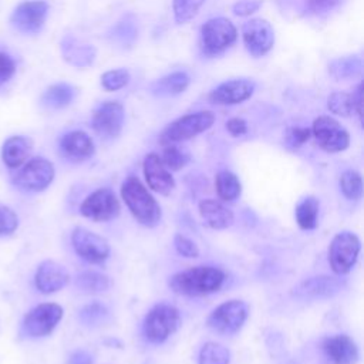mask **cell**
Masks as SVG:
<instances>
[{"label":"cell","mask_w":364,"mask_h":364,"mask_svg":"<svg viewBox=\"0 0 364 364\" xmlns=\"http://www.w3.org/2000/svg\"><path fill=\"white\" fill-rule=\"evenodd\" d=\"M144 175L148 186L161 195H169L175 188V179L171 171L164 165L161 156L151 152L144 159Z\"/></svg>","instance_id":"obj_17"},{"label":"cell","mask_w":364,"mask_h":364,"mask_svg":"<svg viewBox=\"0 0 364 364\" xmlns=\"http://www.w3.org/2000/svg\"><path fill=\"white\" fill-rule=\"evenodd\" d=\"M310 135H311V131L309 128H304V127L290 128L286 135V145L291 149H296L301 146L304 142H307Z\"/></svg>","instance_id":"obj_41"},{"label":"cell","mask_w":364,"mask_h":364,"mask_svg":"<svg viewBox=\"0 0 364 364\" xmlns=\"http://www.w3.org/2000/svg\"><path fill=\"white\" fill-rule=\"evenodd\" d=\"M129 82V73L125 68L109 70L101 75V85L107 91H117Z\"/></svg>","instance_id":"obj_37"},{"label":"cell","mask_w":364,"mask_h":364,"mask_svg":"<svg viewBox=\"0 0 364 364\" xmlns=\"http://www.w3.org/2000/svg\"><path fill=\"white\" fill-rule=\"evenodd\" d=\"M68 282L70 274L67 269L54 260H44L40 263L34 276V284L43 294L55 293L65 287Z\"/></svg>","instance_id":"obj_18"},{"label":"cell","mask_w":364,"mask_h":364,"mask_svg":"<svg viewBox=\"0 0 364 364\" xmlns=\"http://www.w3.org/2000/svg\"><path fill=\"white\" fill-rule=\"evenodd\" d=\"M343 195L350 200H358L363 196V179L361 175L354 169H347L340 175L338 179Z\"/></svg>","instance_id":"obj_32"},{"label":"cell","mask_w":364,"mask_h":364,"mask_svg":"<svg viewBox=\"0 0 364 364\" xmlns=\"http://www.w3.org/2000/svg\"><path fill=\"white\" fill-rule=\"evenodd\" d=\"M63 307L57 303H43L31 309L21 324L23 333L31 338L51 334L63 318Z\"/></svg>","instance_id":"obj_10"},{"label":"cell","mask_w":364,"mask_h":364,"mask_svg":"<svg viewBox=\"0 0 364 364\" xmlns=\"http://www.w3.org/2000/svg\"><path fill=\"white\" fill-rule=\"evenodd\" d=\"M327 108L340 117H350L354 112L353 94L346 91H336L327 98Z\"/></svg>","instance_id":"obj_34"},{"label":"cell","mask_w":364,"mask_h":364,"mask_svg":"<svg viewBox=\"0 0 364 364\" xmlns=\"http://www.w3.org/2000/svg\"><path fill=\"white\" fill-rule=\"evenodd\" d=\"M33 149V141L23 135H13L7 138L1 148V159L10 169L20 168L28 158Z\"/></svg>","instance_id":"obj_23"},{"label":"cell","mask_w":364,"mask_h":364,"mask_svg":"<svg viewBox=\"0 0 364 364\" xmlns=\"http://www.w3.org/2000/svg\"><path fill=\"white\" fill-rule=\"evenodd\" d=\"M215 189L218 196L225 202L237 199L242 193V183L239 178L230 171H220L215 178Z\"/></svg>","instance_id":"obj_27"},{"label":"cell","mask_w":364,"mask_h":364,"mask_svg":"<svg viewBox=\"0 0 364 364\" xmlns=\"http://www.w3.org/2000/svg\"><path fill=\"white\" fill-rule=\"evenodd\" d=\"M189 159H191L189 154L185 149H182L178 145H175V144L165 145V148L162 151V155H161V161L164 162V165L169 171H179V169H182L183 166L188 165Z\"/></svg>","instance_id":"obj_33"},{"label":"cell","mask_w":364,"mask_h":364,"mask_svg":"<svg viewBox=\"0 0 364 364\" xmlns=\"http://www.w3.org/2000/svg\"><path fill=\"white\" fill-rule=\"evenodd\" d=\"M60 152L68 161L81 162L94 155L95 145L87 132L71 131L60 139Z\"/></svg>","instance_id":"obj_19"},{"label":"cell","mask_w":364,"mask_h":364,"mask_svg":"<svg viewBox=\"0 0 364 364\" xmlns=\"http://www.w3.org/2000/svg\"><path fill=\"white\" fill-rule=\"evenodd\" d=\"M121 196L132 216L142 226L154 228L161 222L162 210L159 203L136 176H128L122 182Z\"/></svg>","instance_id":"obj_2"},{"label":"cell","mask_w":364,"mask_h":364,"mask_svg":"<svg viewBox=\"0 0 364 364\" xmlns=\"http://www.w3.org/2000/svg\"><path fill=\"white\" fill-rule=\"evenodd\" d=\"M124 107L118 101L102 102L92 115V129L102 138H115L121 134L124 125Z\"/></svg>","instance_id":"obj_15"},{"label":"cell","mask_w":364,"mask_h":364,"mask_svg":"<svg viewBox=\"0 0 364 364\" xmlns=\"http://www.w3.org/2000/svg\"><path fill=\"white\" fill-rule=\"evenodd\" d=\"M199 213L206 226L215 230H222L233 223V213L216 199H203L199 203Z\"/></svg>","instance_id":"obj_22"},{"label":"cell","mask_w":364,"mask_h":364,"mask_svg":"<svg viewBox=\"0 0 364 364\" xmlns=\"http://www.w3.org/2000/svg\"><path fill=\"white\" fill-rule=\"evenodd\" d=\"M226 129L233 136H242V135H245L247 132V124L242 118H237V117L236 118H230L226 122Z\"/></svg>","instance_id":"obj_45"},{"label":"cell","mask_w":364,"mask_h":364,"mask_svg":"<svg viewBox=\"0 0 364 364\" xmlns=\"http://www.w3.org/2000/svg\"><path fill=\"white\" fill-rule=\"evenodd\" d=\"M75 97V88L67 82H57L50 85L41 95L44 107L51 109H60L67 107Z\"/></svg>","instance_id":"obj_26"},{"label":"cell","mask_w":364,"mask_h":364,"mask_svg":"<svg viewBox=\"0 0 364 364\" xmlns=\"http://www.w3.org/2000/svg\"><path fill=\"white\" fill-rule=\"evenodd\" d=\"M353 100H354V112L358 115L360 121H363V109H361V105H363V85L358 84L355 92L353 94Z\"/></svg>","instance_id":"obj_47"},{"label":"cell","mask_w":364,"mask_h":364,"mask_svg":"<svg viewBox=\"0 0 364 364\" xmlns=\"http://www.w3.org/2000/svg\"><path fill=\"white\" fill-rule=\"evenodd\" d=\"M318 209H320V203H318V199L314 196H307L301 202H299L294 210V216L299 228L303 230L314 229L317 226Z\"/></svg>","instance_id":"obj_28"},{"label":"cell","mask_w":364,"mask_h":364,"mask_svg":"<svg viewBox=\"0 0 364 364\" xmlns=\"http://www.w3.org/2000/svg\"><path fill=\"white\" fill-rule=\"evenodd\" d=\"M71 243L75 253L91 264L104 263L111 253L108 240L85 228H75L73 230Z\"/></svg>","instance_id":"obj_11"},{"label":"cell","mask_w":364,"mask_h":364,"mask_svg":"<svg viewBox=\"0 0 364 364\" xmlns=\"http://www.w3.org/2000/svg\"><path fill=\"white\" fill-rule=\"evenodd\" d=\"M249 316V306L243 300H228L219 304L209 314L206 324L213 331L230 336L237 333Z\"/></svg>","instance_id":"obj_6"},{"label":"cell","mask_w":364,"mask_h":364,"mask_svg":"<svg viewBox=\"0 0 364 364\" xmlns=\"http://www.w3.org/2000/svg\"><path fill=\"white\" fill-rule=\"evenodd\" d=\"M255 82L247 78L229 80L218 85L209 94V101L218 105H236L252 97Z\"/></svg>","instance_id":"obj_16"},{"label":"cell","mask_w":364,"mask_h":364,"mask_svg":"<svg viewBox=\"0 0 364 364\" xmlns=\"http://www.w3.org/2000/svg\"><path fill=\"white\" fill-rule=\"evenodd\" d=\"M199 364H229L230 361V351L228 347L208 341L199 351Z\"/></svg>","instance_id":"obj_31"},{"label":"cell","mask_w":364,"mask_h":364,"mask_svg":"<svg viewBox=\"0 0 364 364\" xmlns=\"http://www.w3.org/2000/svg\"><path fill=\"white\" fill-rule=\"evenodd\" d=\"M306 1H307L309 9L314 13L330 11L331 9H334L336 6H338L341 3V0H306Z\"/></svg>","instance_id":"obj_44"},{"label":"cell","mask_w":364,"mask_h":364,"mask_svg":"<svg viewBox=\"0 0 364 364\" xmlns=\"http://www.w3.org/2000/svg\"><path fill=\"white\" fill-rule=\"evenodd\" d=\"M206 0H173L172 1V10L175 16V21L179 24H183L189 20H192L199 9L205 4Z\"/></svg>","instance_id":"obj_36"},{"label":"cell","mask_w":364,"mask_h":364,"mask_svg":"<svg viewBox=\"0 0 364 364\" xmlns=\"http://www.w3.org/2000/svg\"><path fill=\"white\" fill-rule=\"evenodd\" d=\"M262 6V0H237L233 4V13L239 17H246L257 11Z\"/></svg>","instance_id":"obj_43"},{"label":"cell","mask_w":364,"mask_h":364,"mask_svg":"<svg viewBox=\"0 0 364 364\" xmlns=\"http://www.w3.org/2000/svg\"><path fill=\"white\" fill-rule=\"evenodd\" d=\"M296 290L303 297L326 299L337 294L341 290V283L330 276H314L303 280Z\"/></svg>","instance_id":"obj_24"},{"label":"cell","mask_w":364,"mask_h":364,"mask_svg":"<svg viewBox=\"0 0 364 364\" xmlns=\"http://www.w3.org/2000/svg\"><path fill=\"white\" fill-rule=\"evenodd\" d=\"M242 37L246 50L253 57L269 53L274 44V31L269 21L263 18H250L242 26Z\"/></svg>","instance_id":"obj_14"},{"label":"cell","mask_w":364,"mask_h":364,"mask_svg":"<svg viewBox=\"0 0 364 364\" xmlns=\"http://www.w3.org/2000/svg\"><path fill=\"white\" fill-rule=\"evenodd\" d=\"M363 70V63L355 55L340 57L328 64V73L336 80H348L357 77Z\"/></svg>","instance_id":"obj_29"},{"label":"cell","mask_w":364,"mask_h":364,"mask_svg":"<svg viewBox=\"0 0 364 364\" xmlns=\"http://www.w3.org/2000/svg\"><path fill=\"white\" fill-rule=\"evenodd\" d=\"M77 286L85 293H101L109 289L111 280L104 273L88 270L77 276Z\"/></svg>","instance_id":"obj_30"},{"label":"cell","mask_w":364,"mask_h":364,"mask_svg":"<svg viewBox=\"0 0 364 364\" xmlns=\"http://www.w3.org/2000/svg\"><path fill=\"white\" fill-rule=\"evenodd\" d=\"M323 351L333 364H355L358 361V347L346 334L327 337L323 341Z\"/></svg>","instance_id":"obj_20"},{"label":"cell","mask_w":364,"mask_h":364,"mask_svg":"<svg viewBox=\"0 0 364 364\" xmlns=\"http://www.w3.org/2000/svg\"><path fill=\"white\" fill-rule=\"evenodd\" d=\"M215 122V115L212 111H198L179 117L171 122L159 135V142L162 145L178 144L191 139L206 129H209Z\"/></svg>","instance_id":"obj_4"},{"label":"cell","mask_w":364,"mask_h":364,"mask_svg":"<svg viewBox=\"0 0 364 364\" xmlns=\"http://www.w3.org/2000/svg\"><path fill=\"white\" fill-rule=\"evenodd\" d=\"M108 316H109L108 309L104 304L97 303V301L84 306L78 314L80 321L88 327H94V326H100V324L105 323Z\"/></svg>","instance_id":"obj_35"},{"label":"cell","mask_w":364,"mask_h":364,"mask_svg":"<svg viewBox=\"0 0 364 364\" xmlns=\"http://www.w3.org/2000/svg\"><path fill=\"white\" fill-rule=\"evenodd\" d=\"M16 73V63L10 54L0 51V88L11 80Z\"/></svg>","instance_id":"obj_42"},{"label":"cell","mask_w":364,"mask_h":364,"mask_svg":"<svg viewBox=\"0 0 364 364\" xmlns=\"http://www.w3.org/2000/svg\"><path fill=\"white\" fill-rule=\"evenodd\" d=\"M53 164L41 156L26 161L14 176V183L24 192H41L50 186L54 179Z\"/></svg>","instance_id":"obj_9"},{"label":"cell","mask_w":364,"mask_h":364,"mask_svg":"<svg viewBox=\"0 0 364 364\" xmlns=\"http://www.w3.org/2000/svg\"><path fill=\"white\" fill-rule=\"evenodd\" d=\"M189 85V75L183 71L171 73L151 85V92L156 97H173L183 92Z\"/></svg>","instance_id":"obj_25"},{"label":"cell","mask_w":364,"mask_h":364,"mask_svg":"<svg viewBox=\"0 0 364 364\" xmlns=\"http://www.w3.org/2000/svg\"><path fill=\"white\" fill-rule=\"evenodd\" d=\"M310 131L317 145L328 154L346 151L350 145V134L337 119L330 115L316 118Z\"/></svg>","instance_id":"obj_8"},{"label":"cell","mask_w":364,"mask_h":364,"mask_svg":"<svg viewBox=\"0 0 364 364\" xmlns=\"http://www.w3.org/2000/svg\"><path fill=\"white\" fill-rule=\"evenodd\" d=\"M225 273L213 266H195L175 273L169 279V287L182 296H208L218 291L225 283Z\"/></svg>","instance_id":"obj_1"},{"label":"cell","mask_w":364,"mask_h":364,"mask_svg":"<svg viewBox=\"0 0 364 364\" xmlns=\"http://www.w3.org/2000/svg\"><path fill=\"white\" fill-rule=\"evenodd\" d=\"M182 318L179 310L168 303L155 304L144 320V336L154 344L168 340L179 327Z\"/></svg>","instance_id":"obj_3"},{"label":"cell","mask_w":364,"mask_h":364,"mask_svg":"<svg viewBox=\"0 0 364 364\" xmlns=\"http://www.w3.org/2000/svg\"><path fill=\"white\" fill-rule=\"evenodd\" d=\"M237 38L233 23L225 17L208 20L200 28V48L206 55H218L228 50Z\"/></svg>","instance_id":"obj_5"},{"label":"cell","mask_w":364,"mask_h":364,"mask_svg":"<svg viewBox=\"0 0 364 364\" xmlns=\"http://www.w3.org/2000/svg\"><path fill=\"white\" fill-rule=\"evenodd\" d=\"M112 37L115 41L121 44H132V41L136 37L135 21L129 20V17H125L124 20L118 21V24L112 30Z\"/></svg>","instance_id":"obj_38"},{"label":"cell","mask_w":364,"mask_h":364,"mask_svg":"<svg viewBox=\"0 0 364 364\" xmlns=\"http://www.w3.org/2000/svg\"><path fill=\"white\" fill-rule=\"evenodd\" d=\"M61 54L68 64L84 68L94 63L95 48L91 44H85L73 36H65L61 40Z\"/></svg>","instance_id":"obj_21"},{"label":"cell","mask_w":364,"mask_h":364,"mask_svg":"<svg viewBox=\"0 0 364 364\" xmlns=\"http://www.w3.org/2000/svg\"><path fill=\"white\" fill-rule=\"evenodd\" d=\"M68 364H92V355L85 350H77L70 355Z\"/></svg>","instance_id":"obj_46"},{"label":"cell","mask_w":364,"mask_h":364,"mask_svg":"<svg viewBox=\"0 0 364 364\" xmlns=\"http://www.w3.org/2000/svg\"><path fill=\"white\" fill-rule=\"evenodd\" d=\"M121 205L109 188H100L90 193L81 203L80 212L94 222H107L119 215Z\"/></svg>","instance_id":"obj_12"},{"label":"cell","mask_w":364,"mask_h":364,"mask_svg":"<svg viewBox=\"0 0 364 364\" xmlns=\"http://www.w3.org/2000/svg\"><path fill=\"white\" fill-rule=\"evenodd\" d=\"M173 245H175V249L176 252L183 256V257H188V259H195L199 256V249L198 246L195 245L193 240H191L189 237L181 235V233H176L175 237H173Z\"/></svg>","instance_id":"obj_39"},{"label":"cell","mask_w":364,"mask_h":364,"mask_svg":"<svg viewBox=\"0 0 364 364\" xmlns=\"http://www.w3.org/2000/svg\"><path fill=\"white\" fill-rule=\"evenodd\" d=\"M47 14H48L47 1L27 0L20 3L14 9L10 17V23L17 31L23 34H36L43 28L47 20Z\"/></svg>","instance_id":"obj_13"},{"label":"cell","mask_w":364,"mask_h":364,"mask_svg":"<svg viewBox=\"0 0 364 364\" xmlns=\"http://www.w3.org/2000/svg\"><path fill=\"white\" fill-rule=\"evenodd\" d=\"M18 226V218L13 209L0 205V235H10Z\"/></svg>","instance_id":"obj_40"},{"label":"cell","mask_w":364,"mask_h":364,"mask_svg":"<svg viewBox=\"0 0 364 364\" xmlns=\"http://www.w3.org/2000/svg\"><path fill=\"white\" fill-rule=\"evenodd\" d=\"M361 249L358 236L353 232L344 230L337 233L328 247V263L336 274L348 273L357 263Z\"/></svg>","instance_id":"obj_7"}]
</instances>
